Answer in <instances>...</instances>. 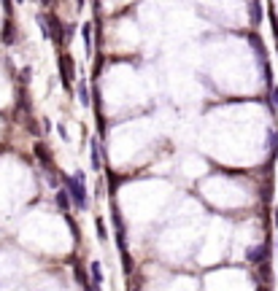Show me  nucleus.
Returning <instances> with one entry per match:
<instances>
[{
    "instance_id": "f257e3e1",
    "label": "nucleus",
    "mask_w": 278,
    "mask_h": 291,
    "mask_svg": "<svg viewBox=\"0 0 278 291\" xmlns=\"http://www.w3.org/2000/svg\"><path fill=\"white\" fill-rule=\"evenodd\" d=\"M68 194L73 197L76 208H87V186H84V175L76 173L73 178H68Z\"/></svg>"
},
{
    "instance_id": "f03ea898",
    "label": "nucleus",
    "mask_w": 278,
    "mask_h": 291,
    "mask_svg": "<svg viewBox=\"0 0 278 291\" xmlns=\"http://www.w3.org/2000/svg\"><path fill=\"white\" fill-rule=\"evenodd\" d=\"M248 8H251V24H260L262 22V3H260V0H251V6H248Z\"/></svg>"
},
{
    "instance_id": "7ed1b4c3",
    "label": "nucleus",
    "mask_w": 278,
    "mask_h": 291,
    "mask_svg": "<svg viewBox=\"0 0 278 291\" xmlns=\"http://www.w3.org/2000/svg\"><path fill=\"white\" fill-rule=\"evenodd\" d=\"M81 38H84V49H87V54L92 51V24L87 22L81 27Z\"/></svg>"
},
{
    "instance_id": "20e7f679",
    "label": "nucleus",
    "mask_w": 278,
    "mask_h": 291,
    "mask_svg": "<svg viewBox=\"0 0 278 291\" xmlns=\"http://www.w3.org/2000/svg\"><path fill=\"white\" fill-rule=\"evenodd\" d=\"M73 57H62V76H65V87L71 84V78H73V62H71Z\"/></svg>"
},
{
    "instance_id": "39448f33",
    "label": "nucleus",
    "mask_w": 278,
    "mask_h": 291,
    "mask_svg": "<svg viewBox=\"0 0 278 291\" xmlns=\"http://www.w3.org/2000/svg\"><path fill=\"white\" fill-rule=\"evenodd\" d=\"M79 100L84 108H89V89H87V81L84 78H79Z\"/></svg>"
},
{
    "instance_id": "423d86ee",
    "label": "nucleus",
    "mask_w": 278,
    "mask_h": 291,
    "mask_svg": "<svg viewBox=\"0 0 278 291\" xmlns=\"http://www.w3.org/2000/svg\"><path fill=\"white\" fill-rule=\"evenodd\" d=\"M89 270H92V283L100 286V283H103V267H100V261H92Z\"/></svg>"
},
{
    "instance_id": "0eeeda50",
    "label": "nucleus",
    "mask_w": 278,
    "mask_h": 291,
    "mask_svg": "<svg viewBox=\"0 0 278 291\" xmlns=\"http://www.w3.org/2000/svg\"><path fill=\"white\" fill-rule=\"evenodd\" d=\"M57 205H60V210H68L71 208V194L65 192V189L57 192Z\"/></svg>"
},
{
    "instance_id": "6e6552de",
    "label": "nucleus",
    "mask_w": 278,
    "mask_h": 291,
    "mask_svg": "<svg viewBox=\"0 0 278 291\" xmlns=\"http://www.w3.org/2000/svg\"><path fill=\"white\" fill-rule=\"evenodd\" d=\"M89 151H92V170H100V154H98V143H92V146H89Z\"/></svg>"
},
{
    "instance_id": "1a4fd4ad",
    "label": "nucleus",
    "mask_w": 278,
    "mask_h": 291,
    "mask_svg": "<svg viewBox=\"0 0 278 291\" xmlns=\"http://www.w3.org/2000/svg\"><path fill=\"white\" fill-rule=\"evenodd\" d=\"M98 237H100V240L108 237V234H105V224H103V219H98Z\"/></svg>"
},
{
    "instance_id": "9d476101",
    "label": "nucleus",
    "mask_w": 278,
    "mask_h": 291,
    "mask_svg": "<svg viewBox=\"0 0 278 291\" xmlns=\"http://www.w3.org/2000/svg\"><path fill=\"white\" fill-rule=\"evenodd\" d=\"M273 100H275V105H278V89H273Z\"/></svg>"
},
{
    "instance_id": "9b49d317",
    "label": "nucleus",
    "mask_w": 278,
    "mask_h": 291,
    "mask_svg": "<svg viewBox=\"0 0 278 291\" xmlns=\"http://www.w3.org/2000/svg\"><path fill=\"white\" fill-rule=\"evenodd\" d=\"M16 3H25V0H16Z\"/></svg>"
}]
</instances>
